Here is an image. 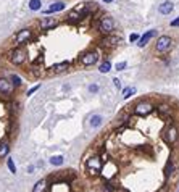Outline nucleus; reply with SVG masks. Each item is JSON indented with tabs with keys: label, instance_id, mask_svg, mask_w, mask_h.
<instances>
[{
	"label": "nucleus",
	"instance_id": "f257e3e1",
	"mask_svg": "<svg viewBox=\"0 0 179 192\" xmlns=\"http://www.w3.org/2000/svg\"><path fill=\"white\" fill-rule=\"evenodd\" d=\"M114 29H116V21H114L113 16L103 15L102 18H100V21H98V31L102 32L103 35L114 32Z\"/></svg>",
	"mask_w": 179,
	"mask_h": 192
},
{
	"label": "nucleus",
	"instance_id": "1a4fd4ad",
	"mask_svg": "<svg viewBox=\"0 0 179 192\" xmlns=\"http://www.w3.org/2000/svg\"><path fill=\"white\" fill-rule=\"evenodd\" d=\"M163 136H164V140H166L168 144H176L177 139H179V131H177V127L174 124H171V126H168L166 129H164Z\"/></svg>",
	"mask_w": 179,
	"mask_h": 192
},
{
	"label": "nucleus",
	"instance_id": "39448f33",
	"mask_svg": "<svg viewBox=\"0 0 179 192\" xmlns=\"http://www.w3.org/2000/svg\"><path fill=\"white\" fill-rule=\"evenodd\" d=\"M32 31L29 29V27H24V29H21L16 35H15V44L19 45V47H23L26 44H29V42L32 40Z\"/></svg>",
	"mask_w": 179,
	"mask_h": 192
},
{
	"label": "nucleus",
	"instance_id": "4be33fe9",
	"mask_svg": "<svg viewBox=\"0 0 179 192\" xmlns=\"http://www.w3.org/2000/svg\"><path fill=\"white\" fill-rule=\"evenodd\" d=\"M31 11H40L42 10V0H29V3H27Z\"/></svg>",
	"mask_w": 179,
	"mask_h": 192
},
{
	"label": "nucleus",
	"instance_id": "a211bd4d",
	"mask_svg": "<svg viewBox=\"0 0 179 192\" xmlns=\"http://www.w3.org/2000/svg\"><path fill=\"white\" fill-rule=\"evenodd\" d=\"M156 110H158L160 116H169L171 111H173V108H171L168 103H160L158 106H156Z\"/></svg>",
	"mask_w": 179,
	"mask_h": 192
},
{
	"label": "nucleus",
	"instance_id": "2eb2a0df",
	"mask_svg": "<svg viewBox=\"0 0 179 192\" xmlns=\"http://www.w3.org/2000/svg\"><path fill=\"white\" fill-rule=\"evenodd\" d=\"M118 42H119V37H116V35L111 32V34H105V37L102 40V45L103 47H114Z\"/></svg>",
	"mask_w": 179,
	"mask_h": 192
},
{
	"label": "nucleus",
	"instance_id": "dca6fc26",
	"mask_svg": "<svg viewBox=\"0 0 179 192\" xmlns=\"http://www.w3.org/2000/svg\"><path fill=\"white\" fill-rule=\"evenodd\" d=\"M102 123H103V116L102 115H92L90 118H89V126L92 127V129H97L98 126H102Z\"/></svg>",
	"mask_w": 179,
	"mask_h": 192
},
{
	"label": "nucleus",
	"instance_id": "2f4dec72",
	"mask_svg": "<svg viewBox=\"0 0 179 192\" xmlns=\"http://www.w3.org/2000/svg\"><path fill=\"white\" fill-rule=\"evenodd\" d=\"M39 87H40V84H35V86H34V87H31L29 90H27V92H26V95H27V97H31V95L34 94V92H35V90H39Z\"/></svg>",
	"mask_w": 179,
	"mask_h": 192
},
{
	"label": "nucleus",
	"instance_id": "423d86ee",
	"mask_svg": "<svg viewBox=\"0 0 179 192\" xmlns=\"http://www.w3.org/2000/svg\"><path fill=\"white\" fill-rule=\"evenodd\" d=\"M152 111H153V103H150L147 100H142L134 105V115H137V116H147Z\"/></svg>",
	"mask_w": 179,
	"mask_h": 192
},
{
	"label": "nucleus",
	"instance_id": "cd10ccee",
	"mask_svg": "<svg viewBox=\"0 0 179 192\" xmlns=\"http://www.w3.org/2000/svg\"><path fill=\"white\" fill-rule=\"evenodd\" d=\"M6 166H8V169H10L11 174H16V165H15V161H13L11 157L6 158Z\"/></svg>",
	"mask_w": 179,
	"mask_h": 192
},
{
	"label": "nucleus",
	"instance_id": "72a5a7b5",
	"mask_svg": "<svg viewBox=\"0 0 179 192\" xmlns=\"http://www.w3.org/2000/svg\"><path fill=\"white\" fill-rule=\"evenodd\" d=\"M169 26H171V27H177V26H179V16H177L176 19H173V21H171V23H169Z\"/></svg>",
	"mask_w": 179,
	"mask_h": 192
},
{
	"label": "nucleus",
	"instance_id": "f704fd0d",
	"mask_svg": "<svg viewBox=\"0 0 179 192\" xmlns=\"http://www.w3.org/2000/svg\"><path fill=\"white\" fill-rule=\"evenodd\" d=\"M34 169H35V166L29 165V166H27V173H34Z\"/></svg>",
	"mask_w": 179,
	"mask_h": 192
},
{
	"label": "nucleus",
	"instance_id": "c9c22d12",
	"mask_svg": "<svg viewBox=\"0 0 179 192\" xmlns=\"http://www.w3.org/2000/svg\"><path fill=\"white\" fill-rule=\"evenodd\" d=\"M102 2H103V3H113L114 0H102Z\"/></svg>",
	"mask_w": 179,
	"mask_h": 192
},
{
	"label": "nucleus",
	"instance_id": "aec40b11",
	"mask_svg": "<svg viewBox=\"0 0 179 192\" xmlns=\"http://www.w3.org/2000/svg\"><path fill=\"white\" fill-rule=\"evenodd\" d=\"M8 153H10V142H0V158H5V157H8Z\"/></svg>",
	"mask_w": 179,
	"mask_h": 192
},
{
	"label": "nucleus",
	"instance_id": "9d476101",
	"mask_svg": "<svg viewBox=\"0 0 179 192\" xmlns=\"http://www.w3.org/2000/svg\"><path fill=\"white\" fill-rule=\"evenodd\" d=\"M65 8H66V3H65V2H61V0H60V2H53V3L50 5V6H47L45 10H40V11H42V15H44V16H48V15H52V13H58V11H63Z\"/></svg>",
	"mask_w": 179,
	"mask_h": 192
},
{
	"label": "nucleus",
	"instance_id": "6ab92c4d",
	"mask_svg": "<svg viewBox=\"0 0 179 192\" xmlns=\"http://www.w3.org/2000/svg\"><path fill=\"white\" fill-rule=\"evenodd\" d=\"M48 163L52 166H61L63 163H65V157H63V155H53V157L48 158Z\"/></svg>",
	"mask_w": 179,
	"mask_h": 192
},
{
	"label": "nucleus",
	"instance_id": "f03ea898",
	"mask_svg": "<svg viewBox=\"0 0 179 192\" xmlns=\"http://www.w3.org/2000/svg\"><path fill=\"white\" fill-rule=\"evenodd\" d=\"M171 47H173V37L171 35H160L155 42V52L160 55L168 53L171 50Z\"/></svg>",
	"mask_w": 179,
	"mask_h": 192
},
{
	"label": "nucleus",
	"instance_id": "bb28decb",
	"mask_svg": "<svg viewBox=\"0 0 179 192\" xmlns=\"http://www.w3.org/2000/svg\"><path fill=\"white\" fill-rule=\"evenodd\" d=\"M10 81H11L13 86H15V89L23 86V79H21V77H19L18 74H11V76H10Z\"/></svg>",
	"mask_w": 179,
	"mask_h": 192
},
{
	"label": "nucleus",
	"instance_id": "e433bc0d",
	"mask_svg": "<svg viewBox=\"0 0 179 192\" xmlns=\"http://www.w3.org/2000/svg\"><path fill=\"white\" fill-rule=\"evenodd\" d=\"M177 192H179V190H177Z\"/></svg>",
	"mask_w": 179,
	"mask_h": 192
},
{
	"label": "nucleus",
	"instance_id": "b1692460",
	"mask_svg": "<svg viewBox=\"0 0 179 192\" xmlns=\"http://www.w3.org/2000/svg\"><path fill=\"white\" fill-rule=\"evenodd\" d=\"M110 69H111V61H110V60H105V61L102 63V65L98 66V71H100L102 74H106Z\"/></svg>",
	"mask_w": 179,
	"mask_h": 192
},
{
	"label": "nucleus",
	"instance_id": "c85d7f7f",
	"mask_svg": "<svg viewBox=\"0 0 179 192\" xmlns=\"http://www.w3.org/2000/svg\"><path fill=\"white\" fill-rule=\"evenodd\" d=\"M126 68H127V63L126 61H119V63L114 65V69H116V71H124Z\"/></svg>",
	"mask_w": 179,
	"mask_h": 192
},
{
	"label": "nucleus",
	"instance_id": "f3484780",
	"mask_svg": "<svg viewBox=\"0 0 179 192\" xmlns=\"http://www.w3.org/2000/svg\"><path fill=\"white\" fill-rule=\"evenodd\" d=\"M69 66H71L69 61H61V63H56V65H53L50 69H52L53 73H65V71H68Z\"/></svg>",
	"mask_w": 179,
	"mask_h": 192
},
{
	"label": "nucleus",
	"instance_id": "c756f323",
	"mask_svg": "<svg viewBox=\"0 0 179 192\" xmlns=\"http://www.w3.org/2000/svg\"><path fill=\"white\" fill-rule=\"evenodd\" d=\"M87 90L90 92V94H97V92L100 90V87H98V84H89Z\"/></svg>",
	"mask_w": 179,
	"mask_h": 192
},
{
	"label": "nucleus",
	"instance_id": "4468645a",
	"mask_svg": "<svg viewBox=\"0 0 179 192\" xmlns=\"http://www.w3.org/2000/svg\"><path fill=\"white\" fill-rule=\"evenodd\" d=\"M174 10V3L171 2V0H164V2H161L160 5H158V13L160 15H169L171 11Z\"/></svg>",
	"mask_w": 179,
	"mask_h": 192
},
{
	"label": "nucleus",
	"instance_id": "5701e85b",
	"mask_svg": "<svg viewBox=\"0 0 179 192\" xmlns=\"http://www.w3.org/2000/svg\"><path fill=\"white\" fill-rule=\"evenodd\" d=\"M135 92H137V89H135V86H129V87H124L123 89V98H129L131 95H134Z\"/></svg>",
	"mask_w": 179,
	"mask_h": 192
},
{
	"label": "nucleus",
	"instance_id": "9b49d317",
	"mask_svg": "<svg viewBox=\"0 0 179 192\" xmlns=\"http://www.w3.org/2000/svg\"><path fill=\"white\" fill-rule=\"evenodd\" d=\"M155 35H156V29H150V31H147V32L142 34V35H140V39H139L137 42H135V44H137V47L144 48V47L148 44V42L155 37Z\"/></svg>",
	"mask_w": 179,
	"mask_h": 192
},
{
	"label": "nucleus",
	"instance_id": "393cba45",
	"mask_svg": "<svg viewBox=\"0 0 179 192\" xmlns=\"http://www.w3.org/2000/svg\"><path fill=\"white\" fill-rule=\"evenodd\" d=\"M47 181L45 179H40V181H37V184L34 186V189H32V192H45V189H47Z\"/></svg>",
	"mask_w": 179,
	"mask_h": 192
},
{
	"label": "nucleus",
	"instance_id": "20e7f679",
	"mask_svg": "<svg viewBox=\"0 0 179 192\" xmlns=\"http://www.w3.org/2000/svg\"><path fill=\"white\" fill-rule=\"evenodd\" d=\"M85 168H87V173L90 176H98L103 168V160L100 157H90L85 161Z\"/></svg>",
	"mask_w": 179,
	"mask_h": 192
},
{
	"label": "nucleus",
	"instance_id": "ddd939ff",
	"mask_svg": "<svg viewBox=\"0 0 179 192\" xmlns=\"http://www.w3.org/2000/svg\"><path fill=\"white\" fill-rule=\"evenodd\" d=\"M85 15H87L85 11L81 13V11H77V10H71L68 13V16H66V21H68L69 24H76V23H79V21H82Z\"/></svg>",
	"mask_w": 179,
	"mask_h": 192
},
{
	"label": "nucleus",
	"instance_id": "412c9836",
	"mask_svg": "<svg viewBox=\"0 0 179 192\" xmlns=\"http://www.w3.org/2000/svg\"><path fill=\"white\" fill-rule=\"evenodd\" d=\"M102 187H103V190H105V192H116V189H118L116 184L111 182L110 179H105V181H103V184H102Z\"/></svg>",
	"mask_w": 179,
	"mask_h": 192
},
{
	"label": "nucleus",
	"instance_id": "a878e982",
	"mask_svg": "<svg viewBox=\"0 0 179 192\" xmlns=\"http://www.w3.org/2000/svg\"><path fill=\"white\" fill-rule=\"evenodd\" d=\"M163 171H164V177L168 179V177H169L171 174H173V171H174V163L169 160V161L166 163V166H164V169H163Z\"/></svg>",
	"mask_w": 179,
	"mask_h": 192
},
{
	"label": "nucleus",
	"instance_id": "0eeeda50",
	"mask_svg": "<svg viewBox=\"0 0 179 192\" xmlns=\"http://www.w3.org/2000/svg\"><path fill=\"white\" fill-rule=\"evenodd\" d=\"M98 58H100L98 50H90V52L82 53L81 58H79V61H81L82 66H92V65H95V63L98 61Z\"/></svg>",
	"mask_w": 179,
	"mask_h": 192
},
{
	"label": "nucleus",
	"instance_id": "6e6552de",
	"mask_svg": "<svg viewBox=\"0 0 179 192\" xmlns=\"http://www.w3.org/2000/svg\"><path fill=\"white\" fill-rule=\"evenodd\" d=\"M15 90V86L11 84L8 77H0V95L2 97H10Z\"/></svg>",
	"mask_w": 179,
	"mask_h": 192
},
{
	"label": "nucleus",
	"instance_id": "7ed1b4c3",
	"mask_svg": "<svg viewBox=\"0 0 179 192\" xmlns=\"http://www.w3.org/2000/svg\"><path fill=\"white\" fill-rule=\"evenodd\" d=\"M26 58H27V53H26V50L23 47H15L13 50H10V53H8V60H10V63H13V65H16V66H21L23 63L26 61Z\"/></svg>",
	"mask_w": 179,
	"mask_h": 192
},
{
	"label": "nucleus",
	"instance_id": "473e14b6",
	"mask_svg": "<svg viewBox=\"0 0 179 192\" xmlns=\"http://www.w3.org/2000/svg\"><path fill=\"white\" fill-rule=\"evenodd\" d=\"M113 84H114V87H116V89H121V79H119V77H113Z\"/></svg>",
	"mask_w": 179,
	"mask_h": 192
},
{
	"label": "nucleus",
	"instance_id": "7c9ffc66",
	"mask_svg": "<svg viewBox=\"0 0 179 192\" xmlns=\"http://www.w3.org/2000/svg\"><path fill=\"white\" fill-rule=\"evenodd\" d=\"M139 39H140V34H139V32H132V34L129 35V42H132V44H135Z\"/></svg>",
	"mask_w": 179,
	"mask_h": 192
},
{
	"label": "nucleus",
	"instance_id": "f8f14e48",
	"mask_svg": "<svg viewBox=\"0 0 179 192\" xmlns=\"http://www.w3.org/2000/svg\"><path fill=\"white\" fill-rule=\"evenodd\" d=\"M58 24V21L53 19L52 16H44L40 21H39V27L42 31H47V29H53V27Z\"/></svg>",
	"mask_w": 179,
	"mask_h": 192
}]
</instances>
